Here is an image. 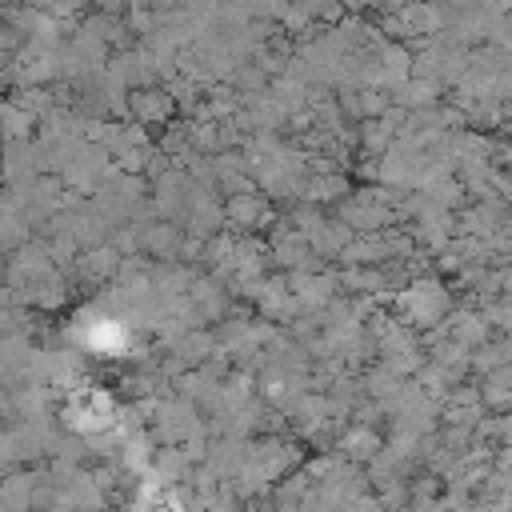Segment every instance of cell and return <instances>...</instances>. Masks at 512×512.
Wrapping results in <instances>:
<instances>
[{
  "instance_id": "1",
  "label": "cell",
  "mask_w": 512,
  "mask_h": 512,
  "mask_svg": "<svg viewBox=\"0 0 512 512\" xmlns=\"http://www.w3.org/2000/svg\"><path fill=\"white\" fill-rule=\"evenodd\" d=\"M132 104L140 116H164L168 112V96H160V92H140Z\"/></svg>"
}]
</instances>
